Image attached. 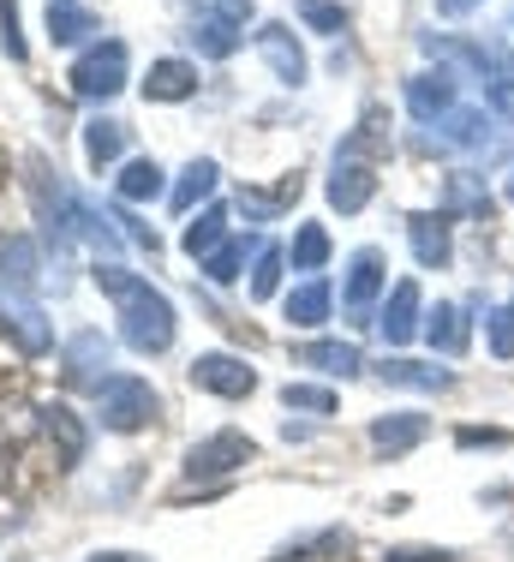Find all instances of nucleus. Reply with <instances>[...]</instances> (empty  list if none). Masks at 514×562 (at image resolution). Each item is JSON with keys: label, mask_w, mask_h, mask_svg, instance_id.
<instances>
[{"label": "nucleus", "mask_w": 514, "mask_h": 562, "mask_svg": "<svg viewBox=\"0 0 514 562\" xmlns=\"http://www.w3.org/2000/svg\"><path fill=\"white\" fill-rule=\"evenodd\" d=\"M97 288L120 305L114 324H120V341H126L132 353H168L174 329H180L168 293H156L150 281H138L132 270H120V263H97Z\"/></svg>", "instance_id": "nucleus-1"}, {"label": "nucleus", "mask_w": 514, "mask_h": 562, "mask_svg": "<svg viewBox=\"0 0 514 562\" xmlns=\"http://www.w3.org/2000/svg\"><path fill=\"white\" fill-rule=\"evenodd\" d=\"M97 413H102L108 431L132 437V431H144V425L156 419V390L144 378H132V371H114V378L97 390Z\"/></svg>", "instance_id": "nucleus-2"}, {"label": "nucleus", "mask_w": 514, "mask_h": 562, "mask_svg": "<svg viewBox=\"0 0 514 562\" xmlns=\"http://www.w3.org/2000/svg\"><path fill=\"white\" fill-rule=\"evenodd\" d=\"M126 66H132V55H126V43H97V48H85V55L72 60V72H66V85L78 90L85 102H108V97H120L126 90Z\"/></svg>", "instance_id": "nucleus-3"}, {"label": "nucleus", "mask_w": 514, "mask_h": 562, "mask_svg": "<svg viewBox=\"0 0 514 562\" xmlns=\"http://www.w3.org/2000/svg\"><path fill=\"white\" fill-rule=\"evenodd\" d=\"M252 454H257V443L246 431H215L204 443L186 449V479H227V473H239Z\"/></svg>", "instance_id": "nucleus-4"}, {"label": "nucleus", "mask_w": 514, "mask_h": 562, "mask_svg": "<svg viewBox=\"0 0 514 562\" xmlns=\"http://www.w3.org/2000/svg\"><path fill=\"white\" fill-rule=\"evenodd\" d=\"M192 383H198L204 395L239 401V395L257 390V371H252L239 353H198V359H192Z\"/></svg>", "instance_id": "nucleus-5"}, {"label": "nucleus", "mask_w": 514, "mask_h": 562, "mask_svg": "<svg viewBox=\"0 0 514 562\" xmlns=\"http://www.w3.org/2000/svg\"><path fill=\"white\" fill-rule=\"evenodd\" d=\"M425 300H418V281H395V288L383 293V312H377V329H383V341L389 347H401V341H413L418 329H425Z\"/></svg>", "instance_id": "nucleus-6"}, {"label": "nucleus", "mask_w": 514, "mask_h": 562, "mask_svg": "<svg viewBox=\"0 0 514 562\" xmlns=\"http://www.w3.org/2000/svg\"><path fill=\"white\" fill-rule=\"evenodd\" d=\"M108 359H114V347H108L102 329H78V336L66 341V378H72L78 390H102Z\"/></svg>", "instance_id": "nucleus-7"}, {"label": "nucleus", "mask_w": 514, "mask_h": 562, "mask_svg": "<svg viewBox=\"0 0 514 562\" xmlns=\"http://www.w3.org/2000/svg\"><path fill=\"white\" fill-rule=\"evenodd\" d=\"M377 198V168L359 162V156H335V173H329V204L342 216H359L365 204Z\"/></svg>", "instance_id": "nucleus-8"}, {"label": "nucleus", "mask_w": 514, "mask_h": 562, "mask_svg": "<svg viewBox=\"0 0 514 562\" xmlns=\"http://www.w3.org/2000/svg\"><path fill=\"white\" fill-rule=\"evenodd\" d=\"M252 43H257V55L269 60V72H276L281 85H305V48H300V36H293L288 24H264Z\"/></svg>", "instance_id": "nucleus-9"}, {"label": "nucleus", "mask_w": 514, "mask_h": 562, "mask_svg": "<svg viewBox=\"0 0 514 562\" xmlns=\"http://www.w3.org/2000/svg\"><path fill=\"white\" fill-rule=\"evenodd\" d=\"M0 324L19 336L24 353H48V317H43V305H31V300H19V288H0Z\"/></svg>", "instance_id": "nucleus-10"}, {"label": "nucleus", "mask_w": 514, "mask_h": 562, "mask_svg": "<svg viewBox=\"0 0 514 562\" xmlns=\"http://www.w3.org/2000/svg\"><path fill=\"white\" fill-rule=\"evenodd\" d=\"M461 78L449 72V66H437V72H418V78H407V109L418 114V120H443L455 109V97H461Z\"/></svg>", "instance_id": "nucleus-11"}, {"label": "nucleus", "mask_w": 514, "mask_h": 562, "mask_svg": "<svg viewBox=\"0 0 514 562\" xmlns=\"http://www.w3.org/2000/svg\"><path fill=\"white\" fill-rule=\"evenodd\" d=\"M383 270H389V263H383V251H377V246L354 251V263H347V312H354V317L371 312V300L389 288Z\"/></svg>", "instance_id": "nucleus-12"}, {"label": "nucleus", "mask_w": 514, "mask_h": 562, "mask_svg": "<svg viewBox=\"0 0 514 562\" xmlns=\"http://www.w3.org/2000/svg\"><path fill=\"white\" fill-rule=\"evenodd\" d=\"M425 437H431L425 413H383V419H371V449L377 454H413Z\"/></svg>", "instance_id": "nucleus-13"}, {"label": "nucleus", "mask_w": 514, "mask_h": 562, "mask_svg": "<svg viewBox=\"0 0 514 562\" xmlns=\"http://www.w3.org/2000/svg\"><path fill=\"white\" fill-rule=\"evenodd\" d=\"M407 234H413V258L425 263V270H443V263L455 258L449 210H437V216H413V222H407Z\"/></svg>", "instance_id": "nucleus-14"}, {"label": "nucleus", "mask_w": 514, "mask_h": 562, "mask_svg": "<svg viewBox=\"0 0 514 562\" xmlns=\"http://www.w3.org/2000/svg\"><path fill=\"white\" fill-rule=\"evenodd\" d=\"M43 270V251L31 234H0V288H31Z\"/></svg>", "instance_id": "nucleus-15"}, {"label": "nucleus", "mask_w": 514, "mask_h": 562, "mask_svg": "<svg viewBox=\"0 0 514 562\" xmlns=\"http://www.w3.org/2000/svg\"><path fill=\"white\" fill-rule=\"evenodd\" d=\"M329 305H335L329 281H323V276H311V281H300V288H293L288 300H281V312H288V324L317 329V324H329Z\"/></svg>", "instance_id": "nucleus-16"}, {"label": "nucleus", "mask_w": 514, "mask_h": 562, "mask_svg": "<svg viewBox=\"0 0 514 562\" xmlns=\"http://www.w3.org/2000/svg\"><path fill=\"white\" fill-rule=\"evenodd\" d=\"M36 419H43V431L54 437V443H60V461H66V467H78V461H85V449H90V431L78 425V413H72V407H60V401H48V407L36 413Z\"/></svg>", "instance_id": "nucleus-17"}, {"label": "nucleus", "mask_w": 514, "mask_h": 562, "mask_svg": "<svg viewBox=\"0 0 514 562\" xmlns=\"http://www.w3.org/2000/svg\"><path fill=\"white\" fill-rule=\"evenodd\" d=\"M293 359L311 371H323V378H354V371H365V353L354 341H305Z\"/></svg>", "instance_id": "nucleus-18"}, {"label": "nucleus", "mask_w": 514, "mask_h": 562, "mask_svg": "<svg viewBox=\"0 0 514 562\" xmlns=\"http://www.w3.org/2000/svg\"><path fill=\"white\" fill-rule=\"evenodd\" d=\"M377 378L395 383V390H425V395H443L455 383L443 366H425V359H383V366H377Z\"/></svg>", "instance_id": "nucleus-19"}, {"label": "nucleus", "mask_w": 514, "mask_h": 562, "mask_svg": "<svg viewBox=\"0 0 514 562\" xmlns=\"http://www.w3.org/2000/svg\"><path fill=\"white\" fill-rule=\"evenodd\" d=\"M198 90V66L192 60H156L144 78V97L150 102H186Z\"/></svg>", "instance_id": "nucleus-20"}, {"label": "nucleus", "mask_w": 514, "mask_h": 562, "mask_svg": "<svg viewBox=\"0 0 514 562\" xmlns=\"http://www.w3.org/2000/svg\"><path fill=\"white\" fill-rule=\"evenodd\" d=\"M425 341H431V353H467V312L461 305H437V312L425 317Z\"/></svg>", "instance_id": "nucleus-21"}, {"label": "nucleus", "mask_w": 514, "mask_h": 562, "mask_svg": "<svg viewBox=\"0 0 514 562\" xmlns=\"http://www.w3.org/2000/svg\"><path fill=\"white\" fill-rule=\"evenodd\" d=\"M215 186H222V168H215L210 156H198V162H186L180 186H174V192H168V204H174V210H180V216H186V210H192V204H204V198L215 192Z\"/></svg>", "instance_id": "nucleus-22"}, {"label": "nucleus", "mask_w": 514, "mask_h": 562, "mask_svg": "<svg viewBox=\"0 0 514 562\" xmlns=\"http://www.w3.org/2000/svg\"><path fill=\"white\" fill-rule=\"evenodd\" d=\"M126 156V126L120 120H90L85 126V162L90 168H114Z\"/></svg>", "instance_id": "nucleus-23"}, {"label": "nucleus", "mask_w": 514, "mask_h": 562, "mask_svg": "<svg viewBox=\"0 0 514 562\" xmlns=\"http://www.w3.org/2000/svg\"><path fill=\"white\" fill-rule=\"evenodd\" d=\"M48 36L60 48L85 43V36H97V19H90L85 7H72V0H48Z\"/></svg>", "instance_id": "nucleus-24"}, {"label": "nucleus", "mask_w": 514, "mask_h": 562, "mask_svg": "<svg viewBox=\"0 0 514 562\" xmlns=\"http://www.w3.org/2000/svg\"><path fill=\"white\" fill-rule=\"evenodd\" d=\"M443 138L461 144V150H484V144H491V114L484 109H449L443 114Z\"/></svg>", "instance_id": "nucleus-25"}, {"label": "nucleus", "mask_w": 514, "mask_h": 562, "mask_svg": "<svg viewBox=\"0 0 514 562\" xmlns=\"http://www.w3.org/2000/svg\"><path fill=\"white\" fill-rule=\"evenodd\" d=\"M120 198H126V204H150V198H161L168 192V186H161V168L150 162V156H138V162H126L120 168Z\"/></svg>", "instance_id": "nucleus-26"}, {"label": "nucleus", "mask_w": 514, "mask_h": 562, "mask_svg": "<svg viewBox=\"0 0 514 562\" xmlns=\"http://www.w3.org/2000/svg\"><path fill=\"white\" fill-rule=\"evenodd\" d=\"M192 43L204 48L210 60H227V55L239 48V24L215 19V12H198V24H192Z\"/></svg>", "instance_id": "nucleus-27"}, {"label": "nucleus", "mask_w": 514, "mask_h": 562, "mask_svg": "<svg viewBox=\"0 0 514 562\" xmlns=\"http://www.w3.org/2000/svg\"><path fill=\"white\" fill-rule=\"evenodd\" d=\"M293 270H323V263H329V227L323 222H305L300 234H293Z\"/></svg>", "instance_id": "nucleus-28"}, {"label": "nucleus", "mask_w": 514, "mask_h": 562, "mask_svg": "<svg viewBox=\"0 0 514 562\" xmlns=\"http://www.w3.org/2000/svg\"><path fill=\"white\" fill-rule=\"evenodd\" d=\"M281 407H293V413H317V419H329V413L342 407V395L323 390V383H288V390H281Z\"/></svg>", "instance_id": "nucleus-29"}, {"label": "nucleus", "mask_w": 514, "mask_h": 562, "mask_svg": "<svg viewBox=\"0 0 514 562\" xmlns=\"http://www.w3.org/2000/svg\"><path fill=\"white\" fill-rule=\"evenodd\" d=\"M281 270H288V251H281V246H257V263H252V300H276Z\"/></svg>", "instance_id": "nucleus-30"}, {"label": "nucleus", "mask_w": 514, "mask_h": 562, "mask_svg": "<svg viewBox=\"0 0 514 562\" xmlns=\"http://www.w3.org/2000/svg\"><path fill=\"white\" fill-rule=\"evenodd\" d=\"M222 239H227V216H222V210H204V216H198L192 227H186V239H180V246L192 251V258H210V251L222 246Z\"/></svg>", "instance_id": "nucleus-31"}, {"label": "nucleus", "mask_w": 514, "mask_h": 562, "mask_svg": "<svg viewBox=\"0 0 514 562\" xmlns=\"http://www.w3.org/2000/svg\"><path fill=\"white\" fill-rule=\"evenodd\" d=\"M239 263H246V246H239V239H222V246L204 258V276L227 288V281H239Z\"/></svg>", "instance_id": "nucleus-32"}, {"label": "nucleus", "mask_w": 514, "mask_h": 562, "mask_svg": "<svg viewBox=\"0 0 514 562\" xmlns=\"http://www.w3.org/2000/svg\"><path fill=\"white\" fill-rule=\"evenodd\" d=\"M449 210H467V216H491V198H484V186L472 180V173H455V180H449Z\"/></svg>", "instance_id": "nucleus-33"}, {"label": "nucleus", "mask_w": 514, "mask_h": 562, "mask_svg": "<svg viewBox=\"0 0 514 562\" xmlns=\"http://www.w3.org/2000/svg\"><path fill=\"white\" fill-rule=\"evenodd\" d=\"M0 48H7V60L31 55V48H24V36H19V0H0Z\"/></svg>", "instance_id": "nucleus-34"}, {"label": "nucleus", "mask_w": 514, "mask_h": 562, "mask_svg": "<svg viewBox=\"0 0 514 562\" xmlns=\"http://www.w3.org/2000/svg\"><path fill=\"white\" fill-rule=\"evenodd\" d=\"M300 19L311 24V31H342L347 12L335 7V0H300Z\"/></svg>", "instance_id": "nucleus-35"}, {"label": "nucleus", "mask_w": 514, "mask_h": 562, "mask_svg": "<svg viewBox=\"0 0 514 562\" xmlns=\"http://www.w3.org/2000/svg\"><path fill=\"white\" fill-rule=\"evenodd\" d=\"M491 353L514 359V305H496L491 312Z\"/></svg>", "instance_id": "nucleus-36"}, {"label": "nucleus", "mask_w": 514, "mask_h": 562, "mask_svg": "<svg viewBox=\"0 0 514 562\" xmlns=\"http://www.w3.org/2000/svg\"><path fill=\"white\" fill-rule=\"evenodd\" d=\"M383 562H455V551H437V544H389Z\"/></svg>", "instance_id": "nucleus-37"}, {"label": "nucleus", "mask_w": 514, "mask_h": 562, "mask_svg": "<svg viewBox=\"0 0 514 562\" xmlns=\"http://www.w3.org/2000/svg\"><path fill=\"white\" fill-rule=\"evenodd\" d=\"M455 443H461V449H503L509 431H496V425H484V431H479V425H461V431H455Z\"/></svg>", "instance_id": "nucleus-38"}, {"label": "nucleus", "mask_w": 514, "mask_h": 562, "mask_svg": "<svg viewBox=\"0 0 514 562\" xmlns=\"http://www.w3.org/2000/svg\"><path fill=\"white\" fill-rule=\"evenodd\" d=\"M204 12H215V19H227V24H239V31L252 24V0H204Z\"/></svg>", "instance_id": "nucleus-39"}, {"label": "nucleus", "mask_w": 514, "mask_h": 562, "mask_svg": "<svg viewBox=\"0 0 514 562\" xmlns=\"http://www.w3.org/2000/svg\"><path fill=\"white\" fill-rule=\"evenodd\" d=\"M90 562H150V557H132V551H97Z\"/></svg>", "instance_id": "nucleus-40"}, {"label": "nucleus", "mask_w": 514, "mask_h": 562, "mask_svg": "<svg viewBox=\"0 0 514 562\" xmlns=\"http://www.w3.org/2000/svg\"><path fill=\"white\" fill-rule=\"evenodd\" d=\"M437 7H443V12H449V19H455V12H467V7H479V0H437Z\"/></svg>", "instance_id": "nucleus-41"}, {"label": "nucleus", "mask_w": 514, "mask_h": 562, "mask_svg": "<svg viewBox=\"0 0 514 562\" xmlns=\"http://www.w3.org/2000/svg\"><path fill=\"white\" fill-rule=\"evenodd\" d=\"M509 204H514V180H509Z\"/></svg>", "instance_id": "nucleus-42"}, {"label": "nucleus", "mask_w": 514, "mask_h": 562, "mask_svg": "<svg viewBox=\"0 0 514 562\" xmlns=\"http://www.w3.org/2000/svg\"><path fill=\"white\" fill-rule=\"evenodd\" d=\"M0 180H7V162H0Z\"/></svg>", "instance_id": "nucleus-43"}]
</instances>
